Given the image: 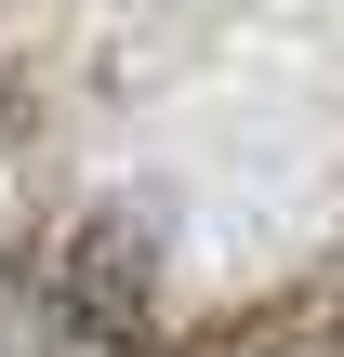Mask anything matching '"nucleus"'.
Returning a JSON list of instances; mask_svg holds the SVG:
<instances>
[{"instance_id": "f257e3e1", "label": "nucleus", "mask_w": 344, "mask_h": 357, "mask_svg": "<svg viewBox=\"0 0 344 357\" xmlns=\"http://www.w3.org/2000/svg\"><path fill=\"white\" fill-rule=\"evenodd\" d=\"M53 291H66L80 318H106V331H133V318H146V291H159V238H146V212H93V225L66 238V265H53Z\"/></svg>"}, {"instance_id": "f03ea898", "label": "nucleus", "mask_w": 344, "mask_h": 357, "mask_svg": "<svg viewBox=\"0 0 344 357\" xmlns=\"http://www.w3.org/2000/svg\"><path fill=\"white\" fill-rule=\"evenodd\" d=\"M0 357H146V344L106 331V318H80L53 278H13L0 265Z\"/></svg>"}]
</instances>
